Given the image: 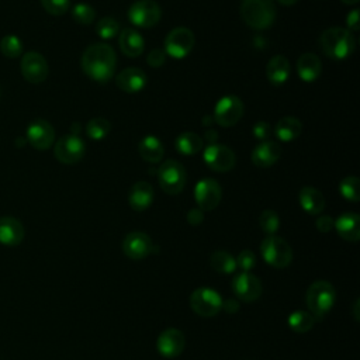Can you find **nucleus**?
<instances>
[{"label": "nucleus", "mask_w": 360, "mask_h": 360, "mask_svg": "<svg viewBox=\"0 0 360 360\" xmlns=\"http://www.w3.org/2000/svg\"><path fill=\"white\" fill-rule=\"evenodd\" d=\"M117 56L114 49L107 44H93L82 55L83 72L98 83H107L115 70Z\"/></svg>", "instance_id": "1"}, {"label": "nucleus", "mask_w": 360, "mask_h": 360, "mask_svg": "<svg viewBox=\"0 0 360 360\" xmlns=\"http://www.w3.org/2000/svg\"><path fill=\"white\" fill-rule=\"evenodd\" d=\"M321 51L333 60H342L350 56L356 48L353 34L343 27H330L319 37Z\"/></svg>", "instance_id": "2"}, {"label": "nucleus", "mask_w": 360, "mask_h": 360, "mask_svg": "<svg viewBox=\"0 0 360 360\" xmlns=\"http://www.w3.org/2000/svg\"><path fill=\"white\" fill-rule=\"evenodd\" d=\"M240 17L253 30H266L276 20L273 0H242Z\"/></svg>", "instance_id": "3"}, {"label": "nucleus", "mask_w": 360, "mask_h": 360, "mask_svg": "<svg viewBox=\"0 0 360 360\" xmlns=\"http://www.w3.org/2000/svg\"><path fill=\"white\" fill-rule=\"evenodd\" d=\"M305 300H307L309 312L314 315V318L321 319L333 307L336 300V291L329 281L318 280V281H314L307 290Z\"/></svg>", "instance_id": "4"}, {"label": "nucleus", "mask_w": 360, "mask_h": 360, "mask_svg": "<svg viewBox=\"0 0 360 360\" xmlns=\"http://www.w3.org/2000/svg\"><path fill=\"white\" fill-rule=\"evenodd\" d=\"M260 253L264 262L276 269L287 267L292 259V250L290 245L278 236L269 235L260 245Z\"/></svg>", "instance_id": "5"}, {"label": "nucleus", "mask_w": 360, "mask_h": 360, "mask_svg": "<svg viewBox=\"0 0 360 360\" xmlns=\"http://www.w3.org/2000/svg\"><path fill=\"white\" fill-rule=\"evenodd\" d=\"M186 170L177 160L169 159L158 169V180L160 188L167 194H179L186 186Z\"/></svg>", "instance_id": "6"}, {"label": "nucleus", "mask_w": 360, "mask_h": 360, "mask_svg": "<svg viewBox=\"0 0 360 360\" xmlns=\"http://www.w3.org/2000/svg\"><path fill=\"white\" fill-rule=\"evenodd\" d=\"M222 297L210 287H200L190 295V307L200 316H215L222 309Z\"/></svg>", "instance_id": "7"}, {"label": "nucleus", "mask_w": 360, "mask_h": 360, "mask_svg": "<svg viewBox=\"0 0 360 360\" xmlns=\"http://www.w3.org/2000/svg\"><path fill=\"white\" fill-rule=\"evenodd\" d=\"M162 10L160 6L153 0H138L128 11V17L135 27L152 28L160 20Z\"/></svg>", "instance_id": "8"}, {"label": "nucleus", "mask_w": 360, "mask_h": 360, "mask_svg": "<svg viewBox=\"0 0 360 360\" xmlns=\"http://www.w3.org/2000/svg\"><path fill=\"white\" fill-rule=\"evenodd\" d=\"M243 115V103L239 97L229 94L222 97L214 110L212 120L221 127L235 125Z\"/></svg>", "instance_id": "9"}, {"label": "nucleus", "mask_w": 360, "mask_h": 360, "mask_svg": "<svg viewBox=\"0 0 360 360\" xmlns=\"http://www.w3.org/2000/svg\"><path fill=\"white\" fill-rule=\"evenodd\" d=\"M84 152H86V145L83 139L73 134L59 138L53 148L55 158L63 165L77 163L83 158Z\"/></svg>", "instance_id": "10"}, {"label": "nucleus", "mask_w": 360, "mask_h": 360, "mask_svg": "<svg viewBox=\"0 0 360 360\" xmlns=\"http://www.w3.org/2000/svg\"><path fill=\"white\" fill-rule=\"evenodd\" d=\"M194 46V34L186 27L173 28L165 39V52L172 58L180 59L187 56Z\"/></svg>", "instance_id": "11"}, {"label": "nucleus", "mask_w": 360, "mask_h": 360, "mask_svg": "<svg viewBox=\"0 0 360 360\" xmlns=\"http://www.w3.org/2000/svg\"><path fill=\"white\" fill-rule=\"evenodd\" d=\"M20 69L24 79L32 84L42 83L48 77L49 72L46 59L37 51H28L22 55Z\"/></svg>", "instance_id": "12"}, {"label": "nucleus", "mask_w": 360, "mask_h": 360, "mask_svg": "<svg viewBox=\"0 0 360 360\" xmlns=\"http://www.w3.org/2000/svg\"><path fill=\"white\" fill-rule=\"evenodd\" d=\"M122 252L125 256L134 260H141L156 252V246L153 245L149 235L141 231L129 232L122 240Z\"/></svg>", "instance_id": "13"}, {"label": "nucleus", "mask_w": 360, "mask_h": 360, "mask_svg": "<svg viewBox=\"0 0 360 360\" xmlns=\"http://www.w3.org/2000/svg\"><path fill=\"white\" fill-rule=\"evenodd\" d=\"M204 162L211 170L222 173L231 170L235 166L236 158L231 148L225 145L212 143L204 150Z\"/></svg>", "instance_id": "14"}, {"label": "nucleus", "mask_w": 360, "mask_h": 360, "mask_svg": "<svg viewBox=\"0 0 360 360\" xmlns=\"http://www.w3.org/2000/svg\"><path fill=\"white\" fill-rule=\"evenodd\" d=\"M221 195H222L221 186L214 179L200 180L194 190L195 202L201 211H211L217 208L221 201Z\"/></svg>", "instance_id": "15"}, {"label": "nucleus", "mask_w": 360, "mask_h": 360, "mask_svg": "<svg viewBox=\"0 0 360 360\" xmlns=\"http://www.w3.org/2000/svg\"><path fill=\"white\" fill-rule=\"evenodd\" d=\"M27 141L32 148L38 150H45L51 148L55 141L53 127L46 120H34L27 128Z\"/></svg>", "instance_id": "16"}, {"label": "nucleus", "mask_w": 360, "mask_h": 360, "mask_svg": "<svg viewBox=\"0 0 360 360\" xmlns=\"http://www.w3.org/2000/svg\"><path fill=\"white\" fill-rule=\"evenodd\" d=\"M232 290L239 300L253 302L262 295V283L256 276L240 271L232 280Z\"/></svg>", "instance_id": "17"}, {"label": "nucleus", "mask_w": 360, "mask_h": 360, "mask_svg": "<svg viewBox=\"0 0 360 360\" xmlns=\"http://www.w3.org/2000/svg\"><path fill=\"white\" fill-rule=\"evenodd\" d=\"M186 346V338L184 333L176 328H167L165 329L156 340V349L158 352L166 357L173 359L177 357Z\"/></svg>", "instance_id": "18"}, {"label": "nucleus", "mask_w": 360, "mask_h": 360, "mask_svg": "<svg viewBox=\"0 0 360 360\" xmlns=\"http://www.w3.org/2000/svg\"><path fill=\"white\" fill-rule=\"evenodd\" d=\"M281 156V148L277 142L266 139L257 143L252 152V162L259 167L273 166Z\"/></svg>", "instance_id": "19"}, {"label": "nucleus", "mask_w": 360, "mask_h": 360, "mask_svg": "<svg viewBox=\"0 0 360 360\" xmlns=\"http://www.w3.org/2000/svg\"><path fill=\"white\" fill-rule=\"evenodd\" d=\"M148 77L139 68H127L115 77V84L125 93H136L145 87Z\"/></svg>", "instance_id": "20"}, {"label": "nucleus", "mask_w": 360, "mask_h": 360, "mask_svg": "<svg viewBox=\"0 0 360 360\" xmlns=\"http://www.w3.org/2000/svg\"><path fill=\"white\" fill-rule=\"evenodd\" d=\"M25 235L22 224L13 217L0 218V243L4 246H17Z\"/></svg>", "instance_id": "21"}, {"label": "nucleus", "mask_w": 360, "mask_h": 360, "mask_svg": "<svg viewBox=\"0 0 360 360\" xmlns=\"http://www.w3.org/2000/svg\"><path fill=\"white\" fill-rule=\"evenodd\" d=\"M333 228L345 240L357 242L360 239V217L354 212L342 214L335 221Z\"/></svg>", "instance_id": "22"}, {"label": "nucleus", "mask_w": 360, "mask_h": 360, "mask_svg": "<svg viewBox=\"0 0 360 360\" xmlns=\"http://www.w3.org/2000/svg\"><path fill=\"white\" fill-rule=\"evenodd\" d=\"M322 70V63L318 55L312 52L302 53L297 60V73L301 80L304 82H314L319 77Z\"/></svg>", "instance_id": "23"}, {"label": "nucleus", "mask_w": 360, "mask_h": 360, "mask_svg": "<svg viewBox=\"0 0 360 360\" xmlns=\"http://www.w3.org/2000/svg\"><path fill=\"white\" fill-rule=\"evenodd\" d=\"M129 205L135 211H145L153 201V188L146 181H136L129 191Z\"/></svg>", "instance_id": "24"}, {"label": "nucleus", "mask_w": 360, "mask_h": 360, "mask_svg": "<svg viewBox=\"0 0 360 360\" xmlns=\"http://www.w3.org/2000/svg\"><path fill=\"white\" fill-rule=\"evenodd\" d=\"M118 44H120L122 53L129 58L139 56L145 48L142 35L138 31H135L134 28H124L120 34Z\"/></svg>", "instance_id": "25"}, {"label": "nucleus", "mask_w": 360, "mask_h": 360, "mask_svg": "<svg viewBox=\"0 0 360 360\" xmlns=\"http://www.w3.org/2000/svg\"><path fill=\"white\" fill-rule=\"evenodd\" d=\"M267 80L273 86H281L290 76V62L283 55L273 56L266 66Z\"/></svg>", "instance_id": "26"}, {"label": "nucleus", "mask_w": 360, "mask_h": 360, "mask_svg": "<svg viewBox=\"0 0 360 360\" xmlns=\"http://www.w3.org/2000/svg\"><path fill=\"white\" fill-rule=\"evenodd\" d=\"M300 204L304 211L311 215H318L325 208V198L322 193L311 186H305L300 190Z\"/></svg>", "instance_id": "27"}, {"label": "nucleus", "mask_w": 360, "mask_h": 360, "mask_svg": "<svg viewBox=\"0 0 360 360\" xmlns=\"http://www.w3.org/2000/svg\"><path fill=\"white\" fill-rule=\"evenodd\" d=\"M138 152L143 160L149 163H159L165 155V148L159 138L148 135L141 139L138 145Z\"/></svg>", "instance_id": "28"}, {"label": "nucleus", "mask_w": 360, "mask_h": 360, "mask_svg": "<svg viewBox=\"0 0 360 360\" xmlns=\"http://www.w3.org/2000/svg\"><path fill=\"white\" fill-rule=\"evenodd\" d=\"M302 131V124L297 117H283L274 127L276 136L283 142H291L300 136Z\"/></svg>", "instance_id": "29"}, {"label": "nucleus", "mask_w": 360, "mask_h": 360, "mask_svg": "<svg viewBox=\"0 0 360 360\" xmlns=\"http://www.w3.org/2000/svg\"><path fill=\"white\" fill-rule=\"evenodd\" d=\"M202 138L194 132H183L176 138V149L181 155H195L202 149Z\"/></svg>", "instance_id": "30"}, {"label": "nucleus", "mask_w": 360, "mask_h": 360, "mask_svg": "<svg viewBox=\"0 0 360 360\" xmlns=\"http://www.w3.org/2000/svg\"><path fill=\"white\" fill-rule=\"evenodd\" d=\"M210 263H211V267L218 271V273H222V274H229V273H233L235 269H236V262H235V257L225 252V250H217L211 255V259H210Z\"/></svg>", "instance_id": "31"}, {"label": "nucleus", "mask_w": 360, "mask_h": 360, "mask_svg": "<svg viewBox=\"0 0 360 360\" xmlns=\"http://www.w3.org/2000/svg\"><path fill=\"white\" fill-rule=\"evenodd\" d=\"M288 326L298 333H304L308 332L309 329H312L314 323H315V318L311 312L307 311H295L291 312L288 315Z\"/></svg>", "instance_id": "32"}, {"label": "nucleus", "mask_w": 360, "mask_h": 360, "mask_svg": "<svg viewBox=\"0 0 360 360\" xmlns=\"http://www.w3.org/2000/svg\"><path fill=\"white\" fill-rule=\"evenodd\" d=\"M111 129V124L110 121H107L105 118L103 117H96V118H91L87 125H86V134L90 139L93 141H100L103 138H105L108 135Z\"/></svg>", "instance_id": "33"}, {"label": "nucleus", "mask_w": 360, "mask_h": 360, "mask_svg": "<svg viewBox=\"0 0 360 360\" xmlns=\"http://www.w3.org/2000/svg\"><path fill=\"white\" fill-rule=\"evenodd\" d=\"M340 194L349 201H359L360 200V180L356 176L345 177L339 184Z\"/></svg>", "instance_id": "34"}, {"label": "nucleus", "mask_w": 360, "mask_h": 360, "mask_svg": "<svg viewBox=\"0 0 360 360\" xmlns=\"http://www.w3.org/2000/svg\"><path fill=\"white\" fill-rule=\"evenodd\" d=\"M0 51L7 58H17L22 53V42L17 35H6L0 41Z\"/></svg>", "instance_id": "35"}, {"label": "nucleus", "mask_w": 360, "mask_h": 360, "mask_svg": "<svg viewBox=\"0 0 360 360\" xmlns=\"http://www.w3.org/2000/svg\"><path fill=\"white\" fill-rule=\"evenodd\" d=\"M118 31H120V24L112 17H104L96 25V32L103 39L114 38L118 34Z\"/></svg>", "instance_id": "36"}, {"label": "nucleus", "mask_w": 360, "mask_h": 360, "mask_svg": "<svg viewBox=\"0 0 360 360\" xmlns=\"http://www.w3.org/2000/svg\"><path fill=\"white\" fill-rule=\"evenodd\" d=\"M72 17L75 21H77L79 24L87 25L90 22H93L94 17H96V11L94 8L87 4V3H77L73 8H72Z\"/></svg>", "instance_id": "37"}, {"label": "nucleus", "mask_w": 360, "mask_h": 360, "mask_svg": "<svg viewBox=\"0 0 360 360\" xmlns=\"http://www.w3.org/2000/svg\"><path fill=\"white\" fill-rule=\"evenodd\" d=\"M259 225L267 235H273L280 225L278 215L271 210H264L259 217Z\"/></svg>", "instance_id": "38"}, {"label": "nucleus", "mask_w": 360, "mask_h": 360, "mask_svg": "<svg viewBox=\"0 0 360 360\" xmlns=\"http://www.w3.org/2000/svg\"><path fill=\"white\" fill-rule=\"evenodd\" d=\"M235 262H236V267H238L240 271L249 273V271L255 267V264H256V255H255L252 250L245 249V250H242V252L238 255V257L235 259Z\"/></svg>", "instance_id": "39"}, {"label": "nucleus", "mask_w": 360, "mask_h": 360, "mask_svg": "<svg viewBox=\"0 0 360 360\" xmlns=\"http://www.w3.org/2000/svg\"><path fill=\"white\" fill-rule=\"evenodd\" d=\"M42 7L52 15H62L68 11L70 0H41Z\"/></svg>", "instance_id": "40"}, {"label": "nucleus", "mask_w": 360, "mask_h": 360, "mask_svg": "<svg viewBox=\"0 0 360 360\" xmlns=\"http://www.w3.org/2000/svg\"><path fill=\"white\" fill-rule=\"evenodd\" d=\"M148 63L152 66V68H159L165 63L166 60V52L163 49H159V48H155L152 49L149 53H148V58H146Z\"/></svg>", "instance_id": "41"}, {"label": "nucleus", "mask_w": 360, "mask_h": 360, "mask_svg": "<svg viewBox=\"0 0 360 360\" xmlns=\"http://www.w3.org/2000/svg\"><path fill=\"white\" fill-rule=\"evenodd\" d=\"M270 134H271V127H270L267 122L260 121V122H257V124L253 127V135H255V138L259 139V141H266V139H269Z\"/></svg>", "instance_id": "42"}, {"label": "nucleus", "mask_w": 360, "mask_h": 360, "mask_svg": "<svg viewBox=\"0 0 360 360\" xmlns=\"http://www.w3.org/2000/svg\"><path fill=\"white\" fill-rule=\"evenodd\" d=\"M333 224H335V221H333V218L332 217H329V215H322V217H319L318 219H316V228H318V231H321V232H329V231H332L333 229Z\"/></svg>", "instance_id": "43"}, {"label": "nucleus", "mask_w": 360, "mask_h": 360, "mask_svg": "<svg viewBox=\"0 0 360 360\" xmlns=\"http://www.w3.org/2000/svg\"><path fill=\"white\" fill-rule=\"evenodd\" d=\"M204 219V211H201L200 208H191L187 212V222L190 225H200Z\"/></svg>", "instance_id": "44"}, {"label": "nucleus", "mask_w": 360, "mask_h": 360, "mask_svg": "<svg viewBox=\"0 0 360 360\" xmlns=\"http://www.w3.org/2000/svg\"><path fill=\"white\" fill-rule=\"evenodd\" d=\"M346 25L350 30L353 31H357L359 30V10L354 8L352 10L349 14H347V18H346Z\"/></svg>", "instance_id": "45"}, {"label": "nucleus", "mask_w": 360, "mask_h": 360, "mask_svg": "<svg viewBox=\"0 0 360 360\" xmlns=\"http://www.w3.org/2000/svg\"><path fill=\"white\" fill-rule=\"evenodd\" d=\"M222 309H225V312H228V314H235L239 309V304L236 300L228 298V300L222 301Z\"/></svg>", "instance_id": "46"}, {"label": "nucleus", "mask_w": 360, "mask_h": 360, "mask_svg": "<svg viewBox=\"0 0 360 360\" xmlns=\"http://www.w3.org/2000/svg\"><path fill=\"white\" fill-rule=\"evenodd\" d=\"M217 138H218V134H217V132H214V129H208V131L205 132V141L211 142V145H212V142L215 143Z\"/></svg>", "instance_id": "47"}, {"label": "nucleus", "mask_w": 360, "mask_h": 360, "mask_svg": "<svg viewBox=\"0 0 360 360\" xmlns=\"http://www.w3.org/2000/svg\"><path fill=\"white\" fill-rule=\"evenodd\" d=\"M278 3H281V4H284V6H292V4H295L298 0H277Z\"/></svg>", "instance_id": "48"}, {"label": "nucleus", "mask_w": 360, "mask_h": 360, "mask_svg": "<svg viewBox=\"0 0 360 360\" xmlns=\"http://www.w3.org/2000/svg\"><path fill=\"white\" fill-rule=\"evenodd\" d=\"M357 307H359V300H356L354 302V318L359 319V312H357Z\"/></svg>", "instance_id": "49"}, {"label": "nucleus", "mask_w": 360, "mask_h": 360, "mask_svg": "<svg viewBox=\"0 0 360 360\" xmlns=\"http://www.w3.org/2000/svg\"><path fill=\"white\" fill-rule=\"evenodd\" d=\"M340 1H343L345 4H356L359 0H340Z\"/></svg>", "instance_id": "50"}, {"label": "nucleus", "mask_w": 360, "mask_h": 360, "mask_svg": "<svg viewBox=\"0 0 360 360\" xmlns=\"http://www.w3.org/2000/svg\"><path fill=\"white\" fill-rule=\"evenodd\" d=\"M0 93H1V90H0Z\"/></svg>", "instance_id": "51"}]
</instances>
